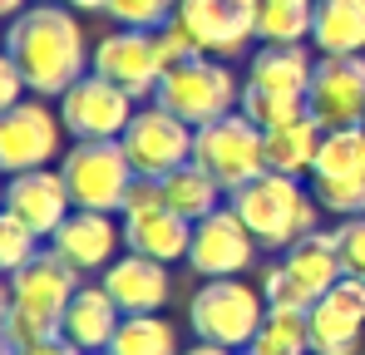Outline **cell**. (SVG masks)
I'll list each match as a JSON object with an SVG mask.
<instances>
[{
    "label": "cell",
    "mask_w": 365,
    "mask_h": 355,
    "mask_svg": "<svg viewBox=\"0 0 365 355\" xmlns=\"http://www.w3.org/2000/svg\"><path fill=\"white\" fill-rule=\"evenodd\" d=\"M5 55L20 64L30 94L40 99H60L94 69L89 35L79 30V15L64 0H35L30 10H20L5 30Z\"/></svg>",
    "instance_id": "cell-1"
},
{
    "label": "cell",
    "mask_w": 365,
    "mask_h": 355,
    "mask_svg": "<svg viewBox=\"0 0 365 355\" xmlns=\"http://www.w3.org/2000/svg\"><path fill=\"white\" fill-rule=\"evenodd\" d=\"M74 292H79V272L69 262H60L50 247L30 267H20L10 277V287H5V311H0V341H5V351L45 341V336H60Z\"/></svg>",
    "instance_id": "cell-2"
},
{
    "label": "cell",
    "mask_w": 365,
    "mask_h": 355,
    "mask_svg": "<svg viewBox=\"0 0 365 355\" xmlns=\"http://www.w3.org/2000/svg\"><path fill=\"white\" fill-rule=\"evenodd\" d=\"M227 202L237 207V217L252 227V237H257L267 252H287V247H297L302 237L321 232V212H326L302 178L277 173V168L252 178V182L237 187Z\"/></svg>",
    "instance_id": "cell-3"
},
{
    "label": "cell",
    "mask_w": 365,
    "mask_h": 355,
    "mask_svg": "<svg viewBox=\"0 0 365 355\" xmlns=\"http://www.w3.org/2000/svg\"><path fill=\"white\" fill-rule=\"evenodd\" d=\"M262 321H267V296L262 287H247L242 277H207L187 301L192 341H212L227 351H252Z\"/></svg>",
    "instance_id": "cell-4"
},
{
    "label": "cell",
    "mask_w": 365,
    "mask_h": 355,
    "mask_svg": "<svg viewBox=\"0 0 365 355\" xmlns=\"http://www.w3.org/2000/svg\"><path fill=\"white\" fill-rule=\"evenodd\" d=\"M242 89H247V79L232 74L227 59L197 55V59H187V64L168 69V74L158 79L153 104H163V109L178 114L182 123L202 128V123H217V118L237 114V109H242Z\"/></svg>",
    "instance_id": "cell-5"
},
{
    "label": "cell",
    "mask_w": 365,
    "mask_h": 355,
    "mask_svg": "<svg viewBox=\"0 0 365 355\" xmlns=\"http://www.w3.org/2000/svg\"><path fill=\"white\" fill-rule=\"evenodd\" d=\"M60 173H64V182H69L74 207L114 212V217L123 212L128 187H133V178H138L119 138H94V143H74V148H64Z\"/></svg>",
    "instance_id": "cell-6"
},
{
    "label": "cell",
    "mask_w": 365,
    "mask_h": 355,
    "mask_svg": "<svg viewBox=\"0 0 365 355\" xmlns=\"http://www.w3.org/2000/svg\"><path fill=\"white\" fill-rule=\"evenodd\" d=\"M192 163H202L232 197L237 187L267 173V128H257L242 109L217 123H202L192 138Z\"/></svg>",
    "instance_id": "cell-7"
},
{
    "label": "cell",
    "mask_w": 365,
    "mask_h": 355,
    "mask_svg": "<svg viewBox=\"0 0 365 355\" xmlns=\"http://www.w3.org/2000/svg\"><path fill=\"white\" fill-rule=\"evenodd\" d=\"M64 158V118L40 94L20 99L15 109H0V168L5 173H30L50 168Z\"/></svg>",
    "instance_id": "cell-8"
},
{
    "label": "cell",
    "mask_w": 365,
    "mask_h": 355,
    "mask_svg": "<svg viewBox=\"0 0 365 355\" xmlns=\"http://www.w3.org/2000/svg\"><path fill=\"white\" fill-rule=\"evenodd\" d=\"M192 138H197V128L192 123H182L178 114H168L163 104H143L133 123L123 128V153H128V163H133V173L138 178H153V182H163V178L182 168V163H192Z\"/></svg>",
    "instance_id": "cell-9"
},
{
    "label": "cell",
    "mask_w": 365,
    "mask_h": 355,
    "mask_svg": "<svg viewBox=\"0 0 365 355\" xmlns=\"http://www.w3.org/2000/svg\"><path fill=\"white\" fill-rule=\"evenodd\" d=\"M55 109H60L64 133L74 143H94V138H123V128L138 114V99L123 94L114 79H104V74L89 69L79 84H69L55 99Z\"/></svg>",
    "instance_id": "cell-10"
},
{
    "label": "cell",
    "mask_w": 365,
    "mask_h": 355,
    "mask_svg": "<svg viewBox=\"0 0 365 355\" xmlns=\"http://www.w3.org/2000/svg\"><path fill=\"white\" fill-rule=\"evenodd\" d=\"M306 109L321 128H365V55H316Z\"/></svg>",
    "instance_id": "cell-11"
},
{
    "label": "cell",
    "mask_w": 365,
    "mask_h": 355,
    "mask_svg": "<svg viewBox=\"0 0 365 355\" xmlns=\"http://www.w3.org/2000/svg\"><path fill=\"white\" fill-rule=\"evenodd\" d=\"M178 20L187 35L202 45V55L212 59H237L257 40V20H262V0H182Z\"/></svg>",
    "instance_id": "cell-12"
},
{
    "label": "cell",
    "mask_w": 365,
    "mask_h": 355,
    "mask_svg": "<svg viewBox=\"0 0 365 355\" xmlns=\"http://www.w3.org/2000/svg\"><path fill=\"white\" fill-rule=\"evenodd\" d=\"M257 237L237 217L232 202H222L217 212H207L202 222H192V247H187V267L197 277H242L257 262Z\"/></svg>",
    "instance_id": "cell-13"
},
{
    "label": "cell",
    "mask_w": 365,
    "mask_h": 355,
    "mask_svg": "<svg viewBox=\"0 0 365 355\" xmlns=\"http://www.w3.org/2000/svg\"><path fill=\"white\" fill-rule=\"evenodd\" d=\"M94 74L114 79L133 99H153L158 79H163V59H158V45H153V30H119L114 25L94 45Z\"/></svg>",
    "instance_id": "cell-14"
},
{
    "label": "cell",
    "mask_w": 365,
    "mask_h": 355,
    "mask_svg": "<svg viewBox=\"0 0 365 355\" xmlns=\"http://www.w3.org/2000/svg\"><path fill=\"white\" fill-rule=\"evenodd\" d=\"M306 316H311V355H356L365 341V282L341 277Z\"/></svg>",
    "instance_id": "cell-15"
},
{
    "label": "cell",
    "mask_w": 365,
    "mask_h": 355,
    "mask_svg": "<svg viewBox=\"0 0 365 355\" xmlns=\"http://www.w3.org/2000/svg\"><path fill=\"white\" fill-rule=\"evenodd\" d=\"M123 222V247L138 252V257H153V262H187V247H192V222L178 217L163 192L148 197V202H128L119 212Z\"/></svg>",
    "instance_id": "cell-16"
},
{
    "label": "cell",
    "mask_w": 365,
    "mask_h": 355,
    "mask_svg": "<svg viewBox=\"0 0 365 355\" xmlns=\"http://www.w3.org/2000/svg\"><path fill=\"white\" fill-rule=\"evenodd\" d=\"M119 242H123V222H114V212L74 207L60 222V232L50 237V252L60 262H69L79 277H89V272H109L119 262Z\"/></svg>",
    "instance_id": "cell-17"
},
{
    "label": "cell",
    "mask_w": 365,
    "mask_h": 355,
    "mask_svg": "<svg viewBox=\"0 0 365 355\" xmlns=\"http://www.w3.org/2000/svg\"><path fill=\"white\" fill-rule=\"evenodd\" d=\"M5 212H15L20 222H30L35 232L50 237L60 232V222L74 212V197H69V182L60 168H30V173H10L5 182Z\"/></svg>",
    "instance_id": "cell-18"
},
{
    "label": "cell",
    "mask_w": 365,
    "mask_h": 355,
    "mask_svg": "<svg viewBox=\"0 0 365 355\" xmlns=\"http://www.w3.org/2000/svg\"><path fill=\"white\" fill-rule=\"evenodd\" d=\"M99 282H104V292L119 301L123 316H153V311H163L168 296H173L168 262H153V257H138V252H128L109 272H99Z\"/></svg>",
    "instance_id": "cell-19"
},
{
    "label": "cell",
    "mask_w": 365,
    "mask_h": 355,
    "mask_svg": "<svg viewBox=\"0 0 365 355\" xmlns=\"http://www.w3.org/2000/svg\"><path fill=\"white\" fill-rule=\"evenodd\" d=\"M119 321H123V311H119V301L104 292V282H99V287L79 282V292H74L69 311H64L60 336H64V341H74L84 355H99V351H109Z\"/></svg>",
    "instance_id": "cell-20"
},
{
    "label": "cell",
    "mask_w": 365,
    "mask_h": 355,
    "mask_svg": "<svg viewBox=\"0 0 365 355\" xmlns=\"http://www.w3.org/2000/svg\"><path fill=\"white\" fill-rule=\"evenodd\" d=\"M311 74H316L311 45H257L252 59H247V84L252 89H267V94L306 99Z\"/></svg>",
    "instance_id": "cell-21"
},
{
    "label": "cell",
    "mask_w": 365,
    "mask_h": 355,
    "mask_svg": "<svg viewBox=\"0 0 365 355\" xmlns=\"http://www.w3.org/2000/svg\"><path fill=\"white\" fill-rule=\"evenodd\" d=\"M282 267H287L306 292L321 301V296L346 277V267H341V247H336V227H321V232L302 237L297 247H287V252H282Z\"/></svg>",
    "instance_id": "cell-22"
},
{
    "label": "cell",
    "mask_w": 365,
    "mask_h": 355,
    "mask_svg": "<svg viewBox=\"0 0 365 355\" xmlns=\"http://www.w3.org/2000/svg\"><path fill=\"white\" fill-rule=\"evenodd\" d=\"M311 45L316 55H365V0H316Z\"/></svg>",
    "instance_id": "cell-23"
},
{
    "label": "cell",
    "mask_w": 365,
    "mask_h": 355,
    "mask_svg": "<svg viewBox=\"0 0 365 355\" xmlns=\"http://www.w3.org/2000/svg\"><path fill=\"white\" fill-rule=\"evenodd\" d=\"M158 187H163V202H168L178 217H187V222H202L207 212H217V207L227 202V187L207 173L202 163H182V168H173Z\"/></svg>",
    "instance_id": "cell-24"
},
{
    "label": "cell",
    "mask_w": 365,
    "mask_h": 355,
    "mask_svg": "<svg viewBox=\"0 0 365 355\" xmlns=\"http://www.w3.org/2000/svg\"><path fill=\"white\" fill-rule=\"evenodd\" d=\"M321 123L306 114L297 123H282V128H267V168L277 173H292V178H306L316 173V153H321Z\"/></svg>",
    "instance_id": "cell-25"
},
{
    "label": "cell",
    "mask_w": 365,
    "mask_h": 355,
    "mask_svg": "<svg viewBox=\"0 0 365 355\" xmlns=\"http://www.w3.org/2000/svg\"><path fill=\"white\" fill-rule=\"evenodd\" d=\"M109 355H182L178 346V326L168 316H123L114 341H109Z\"/></svg>",
    "instance_id": "cell-26"
},
{
    "label": "cell",
    "mask_w": 365,
    "mask_h": 355,
    "mask_svg": "<svg viewBox=\"0 0 365 355\" xmlns=\"http://www.w3.org/2000/svg\"><path fill=\"white\" fill-rule=\"evenodd\" d=\"M311 15H316V0H262L257 40L262 45H311Z\"/></svg>",
    "instance_id": "cell-27"
},
{
    "label": "cell",
    "mask_w": 365,
    "mask_h": 355,
    "mask_svg": "<svg viewBox=\"0 0 365 355\" xmlns=\"http://www.w3.org/2000/svg\"><path fill=\"white\" fill-rule=\"evenodd\" d=\"M252 351L262 355H311V316L306 311H272L252 341Z\"/></svg>",
    "instance_id": "cell-28"
},
{
    "label": "cell",
    "mask_w": 365,
    "mask_h": 355,
    "mask_svg": "<svg viewBox=\"0 0 365 355\" xmlns=\"http://www.w3.org/2000/svg\"><path fill=\"white\" fill-rule=\"evenodd\" d=\"M365 173V128H326L311 178H361Z\"/></svg>",
    "instance_id": "cell-29"
},
{
    "label": "cell",
    "mask_w": 365,
    "mask_h": 355,
    "mask_svg": "<svg viewBox=\"0 0 365 355\" xmlns=\"http://www.w3.org/2000/svg\"><path fill=\"white\" fill-rule=\"evenodd\" d=\"M45 252V237L35 232L30 222H20L15 212H0V272L15 277L20 267H30Z\"/></svg>",
    "instance_id": "cell-30"
},
{
    "label": "cell",
    "mask_w": 365,
    "mask_h": 355,
    "mask_svg": "<svg viewBox=\"0 0 365 355\" xmlns=\"http://www.w3.org/2000/svg\"><path fill=\"white\" fill-rule=\"evenodd\" d=\"M242 114L257 123V128H282V123H297L306 118V99H292V94H267V89H242Z\"/></svg>",
    "instance_id": "cell-31"
},
{
    "label": "cell",
    "mask_w": 365,
    "mask_h": 355,
    "mask_svg": "<svg viewBox=\"0 0 365 355\" xmlns=\"http://www.w3.org/2000/svg\"><path fill=\"white\" fill-rule=\"evenodd\" d=\"M182 0H109L104 15L119 25V30H163L173 15H178Z\"/></svg>",
    "instance_id": "cell-32"
},
{
    "label": "cell",
    "mask_w": 365,
    "mask_h": 355,
    "mask_svg": "<svg viewBox=\"0 0 365 355\" xmlns=\"http://www.w3.org/2000/svg\"><path fill=\"white\" fill-rule=\"evenodd\" d=\"M311 192L331 217H365V173L361 178H311Z\"/></svg>",
    "instance_id": "cell-33"
},
{
    "label": "cell",
    "mask_w": 365,
    "mask_h": 355,
    "mask_svg": "<svg viewBox=\"0 0 365 355\" xmlns=\"http://www.w3.org/2000/svg\"><path fill=\"white\" fill-rule=\"evenodd\" d=\"M262 296H267L272 311H311V306H316V296L306 292L282 262H272V267L262 272Z\"/></svg>",
    "instance_id": "cell-34"
},
{
    "label": "cell",
    "mask_w": 365,
    "mask_h": 355,
    "mask_svg": "<svg viewBox=\"0 0 365 355\" xmlns=\"http://www.w3.org/2000/svg\"><path fill=\"white\" fill-rule=\"evenodd\" d=\"M153 45H158V59H163V74L202 55V45H197V40L187 35V25H182L178 15H173V20H168L163 30H153Z\"/></svg>",
    "instance_id": "cell-35"
},
{
    "label": "cell",
    "mask_w": 365,
    "mask_h": 355,
    "mask_svg": "<svg viewBox=\"0 0 365 355\" xmlns=\"http://www.w3.org/2000/svg\"><path fill=\"white\" fill-rule=\"evenodd\" d=\"M336 247H341L346 277H361L365 282V217H341L336 222Z\"/></svg>",
    "instance_id": "cell-36"
},
{
    "label": "cell",
    "mask_w": 365,
    "mask_h": 355,
    "mask_svg": "<svg viewBox=\"0 0 365 355\" xmlns=\"http://www.w3.org/2000/svg\"><path fill=\"white\" fill-rule=\"evenodd\" d=\"M5 355H84L74 341H64V336H45V341H30V346H15V351Z\"/></svg>",
    "instance_id": "cell-37"
},
{
    "label": "cell",
    "mask_w": 365,
    "mask_h": 355,
    "mask_svg": "<svg viewBox=\"0 0 365 355\" xmlns=\"http://www.w3.org/2000/svg\"><path fill=\"white\" fill-rule=\"evenodd\" d=\"M182 355H242V351H227V346H212V341H192V346H182Z\"/></svg>",
    "instance_id": "cell-38"
},
{
    "label": "cell",
    "mask_w": 365,
    "mask_h": 355,
    "mask_svg": "<svg viewBox=\"0 0 365 355\" xmlns=\"http://www.w3.org/2000/svg\"><path fill=\"white\" fill-rule=\"evenodd\" d=\"M64 5H69V10H79V15H84V10H104V5H109V0H64Z\"/></svg>",
    "instance_id": "cell-39"
},
{
    "label": "cell",
    "mask_w": 365,
    "mask_h": 355,
    "mask_svg": "<svg viewBox=\"0 0 365 355\" xmlns=\"http://www.w3.org/2000/svg\"><path fill=\"white\" fill-rule=\"evenodd\" d=\"M0 10H5V15H10V20H15V15H20V10H30V0H0Z\"/></svg>",
    "instance_id": "cell-40"
},
{
    "label": "cell",
    "mask_w": 365,
    "mask_h": 355,
    "mask_svg": "<svg viewBox=\"0 0 365 355\" xmlns=\"http://www.w3.org/2000/svg\"><path fill=\"white\" fill-rule=\"evenodd\" d=\"M242 355H262V351H242Z\"/></svg>",
    "instance_id": "cell-41"
},
{
    "label": "cell",
    "mask_w": 365,
    "mask_h": 355,
    "mask_svg": "<svg viewBox=\"0 0 365 355\" xmlns=\"http://www.w3.org/2000/svg\"><path fill=\"white\" fill-rule=\"evenodd\" d=\"M99 355H109V351H99Z\"/></svg>",
    "instance_id": "cell-42"
}]
</instances>
